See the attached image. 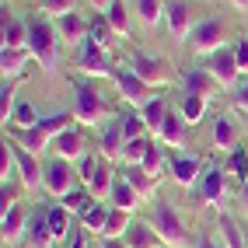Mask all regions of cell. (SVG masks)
Masks as SVG:
<instances>
[{
    "instance_id": "cell-24",
    "label": "cell",
    "mask_w": 248,
    "mask_h": 248,
    "mask_svg": "<svg viewBox=\"0 0 248 248\" xmlns=\"http://www.w3.org/2000/svg\"><path fill=\"white\" fill-rule=\"evenodd\" d=\"M25 238L31 248H49V245H56L53 238V227H49V217H46V206H35V213L28 217V231H25Z\"/></svg>"
},
{
    "instance_id": "cell-28",
    "label": "cell",
    "mask_w": 248,
    "mask_h": 248,
    "mask_svg": "<svg viewBox=\"0 0 248 248\" xmlns=\"http://www.w3.org/2000/svg\"><path fill=\"white\" fill-rule=\"evenodd\" d=\"M129 14H133V7H129L126 0H112V4H108V11H105V21L112 25V31H115L119 39H129V35H133Z\"/></svg>"
},
{
    "instance_id": "cell-21",
    "label": "cell",
    "mask_w": 248,
    "mask_h": 248,
    "mask_svg": "<svg viewBox=\"0 0 248 248\" xmlns=\"http://www.w3.org/2000/svg\"><path fill=\"white\" fill-rule=\"evenodd\" d=\"M123 245L126 248H157L161 245V238H157V231L151 227V220H140V217H133L129 220V227H126V234H123Z\"/></svg>"
},
{
    "instance_id": "cell-5",
    "label": "cell",
    "mask_w": 248,
    "mask_h": 248,
    "mask_svg": "<svg viewBox=\"0 0 248 248\" xmlns=\"http://www.w3.org/2000/svg\"><path fill=\"white\" fill-rule=\"evenodd\" d=\"M80 186V178H77V168L70 161H63V157H49L46 164H42V192L46 196H53V200H63L70 189H77Z\"/></svg>"
},
{
    "instance_id": "cell-12",
    "label": "cell",
    "mask_w": 248,
    "mask_h": 248,
    "mask_svg": "<svg viewBox=\"0 0 248 248\" xmlns=\"http://www.w3.org/2000/svg\"><path fill=\"white\" fill-rule=\"evenodd\" d=\"M11 147H14V161H18V186L25 192H42V161H39V154L25 151V147H18L14 140H11Z\"/></svg>"
},
{
    "instance_id": "cell-47",
    "label": "cell",
    "mask_w": 248,
    "mask_h": 248,
    "mask_svg": "<svg viewBox=\"0 0 248 248\" xmlns=\"http://www.w3.org/2000/svg\"><path fill=\"white\" fill-rule=\"evenodd\" d=\"M234 203H238V210H241V217H248V178L238 186V196H234Z\"/></svg>"
},
{
    "instance_id": "cell-43",
    "label": "cell",
    "mask_w": 248,
    "mask_h": 248,
    "mask_svg": "<svg viewBox=\"0 0 248 248\" xmlns=\"http://www.w3.org/2000/svg\"><path fill=\"white\" fill-rule=\"evenodd\" d=\"M220 234H224V245L227 248H245L241 245V231H238V224L227 217V213H220Z\"/></svg>"
},
{
    "instance_id": "cell-44",
    "label": "cell",
    "mask_w": 248,
    "mask_h": 248,
    "mask_svg": "<svg viewBox=\"0 0 248 248\" xmlns=\"http://www.w3.org/2000/svg\"><path fill=\"white\" fill-rule=\"evenodd\" d=\"M231 49H234V60H238V70L248 77V35H238L234 42H231Z\"/></svg>"
},
{
    "instance_id": "cell-35",
    "label": "cell",
    "mask_w": 248,
    "mask_h": 248,
    "mask_svg": "<svg viewBox=\"0 0 248 248\" xmlns=\"http://www.w3.org/2000/svg\"><path fill=\"white\" fill-rule=\"evenodd\" d=\"M227 175H231V182H238V186L248 178V151L241 143H234L227 151Z\"/></svg>"
},
{
    "instance_id": "cell-18",
    "label": "cell",
    "mask_w": 248,
    "mask_h": 248,
    "mask_svg": "<svg viewBox=\"0 0 248 248\" xmlns=\"http://www.w3.org/2000/svg\"><path fill=\"white\" fill-rule=\"evenodd\" d=\"M0 42L4 49H28V21H18L7 7L0 14Z\"/></svg>"
},
{
    "instance_id": "cell-14",
    "label": "cell",
    "mask_w": 248,
    "mask_h": 248,
    "mask_svg": "<svg viewBox=\"0 0 248 248\" xmlns=\"http://www.w3.org/2000/svg\"><path fill=\"white\" fill-rule=\"evenodd\" d=\"M53 25L60 31V42L70 46V49H80L84 39L91 35V21L84 14H77V11H67V14H60V18H53Z\"/></svg>"
},
{
    "instance_id": "cell-42",
    "label": "cell",
    "mask_w": 248,
    "mask_h": 248,
    "mask_svg": "<svg viewBox=\"0 0 248 248\" xmlns=\"http://www.w3.org/2000/svg\"><path fill=\"white\" fill-rule=\"evenodd\" d=\"M74 4H77V0H39L35 11L49 14V18H60V14H67V11H77Z\"/></svg>"
},
{
    "instance_id": "cell-3",
    "label": "cell",
    "mask_w": 248,
    "mask_h": 248,
    "mask_svg": "<svg viewBox=\"0 0 248 248\" xmlns=\"http://www.w3.org/2000/svg\"><path fill=\"white\" fill-rule=\"evenodd\" d=\"M227 18L224 14H203L200 21L192 25V35H189V49H192V56H200V60H206V56H213L217 49H224L227 46Z\"/></svg>"
},
{
    "instance_id": "cell-23",
    "label": "cell",
    "mask_w": 248,
    "mask_h": 248,
    "mask_svg": "<svg viewBox=\"0 0 248 248\" xmlns=\"http://www.w3.org/2000/svg\"><path fill=\"white\" fill-rule=\"evenodd\" d=\"M108 213H112V203H108V200H91L88 210L77 217V224L84 227L88 234L102 238V231H105V224H108Z\"/></svg>"
},
{
    "instance_id": "cell-11",
    "label": "cell",
    "mask_w": 248,
    "mask_h": 248,
    "mask_svg": "<svg viewBox=\"0 0 248 248\" xmlns=\"http://www.w3.org/2000/svg\"><path fill=\"white\" fill-rule=\"evenodd\" d=\"M203 67L210 70V77L213 80H217V84L220 88H234L238 84V60H234V49H231V46H224V49H217V53H213V56H206L203 60Z\"/></svg>"
},
{
    "instance_id": "cell-7",
    "label": "cell",
    "mask_w": 248,
    "mask_h": 248,
    "mask_svg": "<svg viewBox=\"0 0 248 248\" xmlns=\"http://www.w3.org/2000/svg\"><path fill=\"white\" fill-rule=\"evenodd\" d=\"M227 168H217V164H206L203 168V175H200V182L189 189V196L192 200H200V203H210V206H220L224 200H227Z\"/></svg>"
},
{
    "instance_id": "cell-50",
    "label": "cell",
    "mask_w": 248,
    "mask_h": 248,
    "mask_svg": "<svg viewBox=\"0 0 248 248\" xmlns=\"http://www.w3.org/2000/svg\"><path fill=\"white\" fill-rule=\"evenodd\" d=\"M227 4L234 7V11H248V0H227Z\"/></svg>"
},
{
    "instance_id": "cell-4",
    "label": "cell",
    "mask_w": 248,
    "mask_h": 248,
    "mask_svg": "<svg viewBox=\"0 0 248 248\" xmlns=\"http://www.w3.org/2000/svg\"><path fill=\"white\" fill-rule=\"evenodd\" d=\"M74 119L80 123V126H91V129H98L105 119H112V112H108V105H105V98L98 94V88L91 84V80H74Z\"/></svg>"
},
{
    "instance_id": "cell-38",
    "label": "cell",
    "mask_w": 248,
    "mask_h": 248,
    "mask_svg": "<svg viewBox=\"0 0 248 248\" xmlns=\"http://www.w3.org/2000/svg\"><path fill=\"white\" fill-rule=\"evenodd\" d=\"M88 39H91V42H98L102 49H108V53H112V46H115V39H119V35H115L112 25L105 21V14H98V18H91V35H88Z\"/></svg>"
},
{
    "instance_id": "cell-46",
    "label": "cell",
    "mask_w": 248,
    "mask_h": 248,
    "mask_svg": "<svg viewBox=\"0 0 248 248\" xmlns=\"http://www.w3.org/2000/svg\"><path fill=\"white\" fill-rule=\"evenodd\" d=\"M63 248H91V241H88V231L77 224V227L70 231V238H67V245H63Z\"/></svg>"
},
{
    "instance_id": "cell-20",
    "label": "cell",
    "mask_w": 248,
    "mask_h": 248,
    "mask_svg": "<svg viewBox=\"0 0 248 248\" xmlns=\"http://www.w3.org/2000/svg\"><path fill=\"white\" fill-rule=\"evenodd\" d=\"M140 200H143V196H140L133 186H129V178H126L123 171H115L112 192H108V203L119 206V210H126V213H137V210H140Z\"/></svg>"
},
{
    "instance_id": "cell-48",
    "label": "cell",
    "mask_w": 248,
    "mask_h": 248,
    "mask_svg": "<svg viewBox=\"0 0 248 248\" xmlns=\"http://www.w3.org/2000/svg\"><path fill=\"white\" fill-rule=\"evenodd\" d=\"M196 248H220V245H217V241H213V238L206 234V238H200V241H196Z\"/></svg>"
},
{
    "instance_id": "cell-51",
    "label": "cell",
    "mask_w": 248,
    "mask_h": 248,
    "mask_svg": "<svg viewBox=\"0 0 248 248\" xmlns=\"http://www.w3.org/2000/svg\"><path fill=\"white\" fill-rule=\"evenodd\" d=\"M102 248H126V245H123V241H119V245H115V241H102Z\"/></svg>"
},
{
    "instance_id": "cell-41",
    "label": "cell",
    "mask_w": 248,
    "mask_h": 248,
    "mask_svg": "<svg viewBox=\"0 0 248 248\" xmlns=\"http://www.w3.org/2000/svg\"><path fill=\"white\" fill-rule=\"evenodd\" d=\"M147 147H151V137L126 140V147H123V164H140V161H143V154H147Z\"/></svg>"
},
{
    "instance_id": "cell-13",
    "label": "cell",
    "mask_w": 248,
    "mask_h": 248,
    "mask_svg": "<svg viewBox=\"0 0 248 248\" xmlns=\"http://www.w3.org/2000/svg\"><path fill=\"white\" fill-rule=\"evenodd\" d=\"M168 175L178 182L182 189H192L203 175V157L200 154H189V151H175L168 157Z\"/></svg>"
},
{
    "instance_id": "cell-39",
    "label": "cell",
    "mask_w": 248,
    "mask_h": 248,
    "mask_svg": "<svg viewBox=\"0 0 248 248\" xmlns=\"http://www.w3.org/2000/svg\"><path fill=\"white\" fill-rule=\"evenodd\" d=\"M105 164V154H94V151H88L84 157H80L74 168H77V178H80V186H91V178L98 175V168Z\"/></svg>"
},
{
    "instance_id": "cell-26",
    "label": "cell",
    "mask_w": 248,
    "mask_h": 248,
    "mask_svg": "<svg viewBox=\"0 0 248 248\" xmlns=\"http://www.w3.org/2000/svg\"><path fill=\"white\" fill-rule=\"evenodd\" d=\"M46 217H49V227H53V238L56 241H63V238H70V231L77 227V217L63 206L60 200H53V203H46Z\"/></svg>"
},
{
    "instance_id": "cell-22",
    "label": "cell",
    "mask_w": 248,
    "mask_h": 248,
    "mask_svg": "<svg viewBox=\"0 0 248 248\" xmlns=\"http://www.w3.org/2000/svg\"><path fill=\"white\" fill-rule=\"evenodd\" d=\"M28 217H31V213L25 210V203H14V206L4 210V220H0V234H4V245L18 241V238L25 234V231H28Z\"/></svg>"
},
{
    "instance_id": "cell-34",
    "label": "cell",
    "mask_w": 248,
    "mask_h": 248,
    "mask_svg": "<svg viewBox=\"0 0 248 248\" xmlns=\"http://www.w3.org/2000/svg\"><path fill=\"white\" fill-rule=\"evenodd\" d=\"M129 220H133V213H126V210H119V206H112L108 224H105V231H102V241H123Z\"/></svg>"
},
{
    "instance_id": "cell-2",
    "label": "cell",
    "mask_w": 248,
    "mask_h": 248,
    "mask_svg": "<svg viewBox=\"0 0 248 248\" xmlns=\"http://www.w3.org/2000/svg\"><path fill=\"white\" fill-rule=\"evenodd\" d=\"M60 31L56 25L49 21V14H31L28 18V49H31V56H35L42 63V70L46 74H53L60 67Z\"/></svg>"
},
{
    "instance_id": "cell-37",
    "label": "cell",
    "mask_w": 248,
    "mask_h": 248,
    "mask_svg": "<svg viewBox=\"0 0 248 248\" xmlns=\"http://www.w3.org/2000/svg\"><path fill=\"white\" fill-rule=\"evenodd\" d=\"M119 115H123V133H126V140L151 137V129H147L143 115H140V108H126V112H119Z\"/></svg>"
},
{
    "instance_id": "cell-31",
    "label": "cell",
    "mask_w": 248,
    "mask_h": 248,
    "mask_svg": "<svg viewBox=\"0 0 248 248\" xmlns=\"http://www.w3.org/2000/svg\"><path fill=\"white\" fill-rule=\"evenodd\" d=\"M28 60H35L31 49H0V70H4V77H21Z\"/></svg>"
},
{
    "instance_id": "cell-53",
    "label": "cell",
    "mask_w": 248,
    "mask_h": 248,
    "mask_svg": "<svg viewBox=\"0 0 248 248\" xmlns=\"http://www.w3.org/2000/svg\"><path fill=\"white\" fill-rule=\"evenodd\" d=\"M49 248H63V245H60V241H56V245H49Z\"/></svg>"
},
{
    "instance_id": "cell-27",
    "label": "cell",
    "mask_w": 248,
    "mask_h": 248,
    "mask_svg": "<svg viewBox=\"0 0 248 248\" xmlns=\"http://www.w3.org/2000/svg\"><path fill=\"white\" fill-rule=\"evenodd\" d=\"M129 7H133L143 31H154L164 21V0H129Z\"/></svg>"
},
{
    "instance_id": "cell-6",
    "label": "cell",
    "mask_w": 248,
    "mask_h": 248,
    "mask_svg": "<svg viewBox=\"0 0 248 248\" xmlns=\"http://www.w3.org/2000/svg\"><path fill=\"white\" fill-rule=\"evenodd\" d=\"M74 67L84 74V77H112L115 74V56L108 53V49H102L98 42L84 39V46L77 49V56H74Z\"/></svg>"
},
{
    "instance_id": "cell-8",
    "label": "cell",
    "mask_w": 248,
    "mask_h": 248,
    "mask_svg": "<svg viewBox=\"0 0 248 248\" xmlns=\"http://www.w3.org/2000/svg\"><path fill=\"white\" fill-rule=\"evenodd\" d=\"M112 84H115V91H119V98L129 105V108H143L147 102L154 98V88L151 84H143V80L126 67V63H119V70L112 74Z\"/></svg>"
},
{
    "instance_id": "cell-9",
    "label": "cell",
    "mask_w": 248,
    "mask_h": 248,
    "mask_svg": "<svg viewBox=\"0 0 248 248\" xmlns=\"http://www.w3.org/2000/svg\"><path fill=\"white\" fill-rule=\"evenodd\" d=\"M126 67L133 70L143 84H151V88H164L171 80V70L164 67V60H157V56H151V53H143V49H133L129 53V60H126Z\"/></svg>"
},
{
    "instance_id": "cell-40",
    "label": "cell",
    "mask_w": 248,
    "mask_h": 248,
    "mask_svg": "<svg viewBox=\"0 0 248 248\" xmlns=\"http://www.w3.org/2000/svg\"><path fill=\"white\" fill-rule=\"evenodd\" d=\"M42 119V115L35 112V105L28 102V98H21L18 105H14V115H11V126H18V129H28V126H35ZM7 129V126H4Z\"/></svg>"
},
{
    "instance_id": "cell-45",
    "label": "cell",
    "mask_w": 248,
    "mask_h": 248,
    "mask_svg": "<svg viewBox=\"0 0 248 248\" xmlns=\"http://www.w3.org/2000/svg\"><path fill=\"white\" fill-rule=\"evenodd\" d=\"M231 91H234V94H231V98H234V108L248 115V77H241V80H238V84L231 88Z\"/></svg>"
},
{
    "instance_id": "cell-1",
    "label": "cell",
    "mask_w": 248,
    "mask_h": 248,
    "mask_svg": "<svg viewBox=\"0 0 248 248\" xmlns=\"http://www.w3.org/2000/svg\"><path fill=\"white\" fill-rule=\"evenodd\" d=\"M147 220H151V227L157 231V238H161L164 248H196V238L189 234L186 220L178 217V210L168 200L154 196L151 206H147Z\"/></svg>"
},
{
    "instance_id": "cell-54",
    "label": "cell",
    "mask_w": 248,
    "mask_h": 248,
    "mask_svg": "<svg viewBox=\"0 0 248 248\" xmlns=\"http://www.w3.org/2000/svg\"><path fill=\"white\" fill-rule=\"evenodd\" d=\"M35 4H39V0H35Z\"/></svg>"
},
{
    "instance_id": "cell-36",
    "label": "cell",
    "mask_w": 248,
    "mask_h": 248,
    "mask_svg": "<svg viewBox=\"0 0 248 248\" xmlns=\"http://www.w3.org/2000/svg\"><path fill=\"white\" fill-rule=\"evenodd\" d=\"M35 126L42 129V133H49V137L56 140L63 129H70V126H74V112H49V115H42Z\"/></svg>"
},
{
    "instance_id": "cell-17",
    "label": "cell",
    "mask_w": 248,
    "mask_h": 248,
    "mask_svg": "<svg viewBox=\"0 0 248 248\" xmlns=\"http://www.w3.org/2000/svg\"><path fill=\"white\" fill-rule=\"evenodd\" d=\"M164 147H175V151H186V143H189V123L182 119V115L171 108L168 115H164V123H161V129L154 133Z\"/></svg>"
},
{
    "instance_id": "cell-10",
    "label": "cell",
    "mask_w": 248,
    "mask_h": 248,
    "mask_svg": "<svg viewBox=\"0 0 248 248\" xmlns=\"http://www.w3.org/2000/svg\"><path fill=\"white\" fill-rule=\"evenodd\" d=\"M94 143H98V154H105L108 161H123L126 133H123V115H119V112L94 129Z\"/></svg>"
},
{
    "instance_id": "cell-25",
    "label": "cell",
    "mask_w": 248,
    "mask_h": 248,
    "mask_svg": "<svg viewBox=\"0 0 248 248\" xmlns=\"http://www.w3.org/2000/svg\"><path fill=\"white\" fill-rule=\"evenodd\" d=\"M4 133L18 143V147H25V151H31V154H42L46 147H53V137L49 133H42L39 126H28V129H18V126H7Z\"/></svg>"
},
{
    "instance_id": "cell-52",
    "label": "cell",
    "mask_w": 248,
    "mask_h": 248,
    "mask_svg": "<svg viewBox=\"0 0 248 248\" xmlns=\"http://www.w3.org/2000/svg\"><path fill=\"white\" fill-rule=\"evenodd\" d=\"M241 245H245V248H248V227H245V231H241Z\"/></svg>"
},
{
    "instance_id": "cell-30",
    "label": "cell",
    "mask_w": 248,
    "mask_h": 248,
    "mask_svg": "<svg viewBox=\"0 0 248 248\" xmlns=\"http://www.w3.org/2000/svg\"><path fill=\"white\" fill-rule=\"evenodd\" d=\"M238 140V123H234V115H227L220 112L217 119H213V147H220V151H231Z\"/></svg>"
},
{
    "instance_id": "cell-33",
    "label": "cell",
    "mask_w": 248,
    "mask_h": 248,
    "mask_svg": "<svg viewBox=\"0 0 248 248\" xmlns=\"http://www.w3.org/2000/svg\"><path fill=\"white\" fill-rule=\"evenodd\" d=\"M123 175L129 178V186H133L140 196H143V200H154V189H157V178H151V175H147L143 168H140V164H126V168H123Z\"/></svg>"
},
{
    "instance_id": "cell-49",
    "label": "cell",
    "mask_w": 248,
    "mask_h": 248,
    "mask_svg": "<svg viewBox=\"0 0 248 248\" xmlns=\"http://www.w3.org/2000/svg\"><path fill=\"white\" fill-rule=\"evenodd\" d=\"M88 4H91L94 11H102V14H105V11H108V4H112V0H88Z\"/></svg>"
},
{
    "instance_id": "cell-16",
    "label": "cell",
    "mask_w": 248,
    "mask_h": 248,
    "mask_svg": "<svg viewBox=\"0 0 248 248\" xmlns=\"http://www.w3.org/2000/svg\"><path fill=\"white\" fill-rule=\"evenodd\" d=\"M53 154L63 157V161H70V164H77L80 157L88 154V137H84V129H77V126L63 129V133L53 140Z\"/></svg>"
},
{
    "instance_id": "cell-19",
    "label": "cell",
    "mask_w": 248,
    "mask_h": 248,
    "mask_svg": "<svg viewBox=\"0 0 248 248\" xmlns=\"http://www.w3.org/2000/svg\"><path fill=\"white\" fill-rule=\"evenodd\" d=\"M217 88L220 84L210 77L206 67H186V70H182V91H186V94H206V98H213Z\"/></svg>"
},
{
    "instance_id": "cell-32",
    "label": "cell",
    "mask_w": 248,
    "mask_h": 248,
    "mask_svg": "<svg viewBox=\"0 0 248 248\" xmlns=\"http://www.w3.org/2000/svg\"><path fill=\"white\" fill-rule=\"evenodd\" d=\"M168 112H171V105H168V98H164V94H154L151 102L140 108V115H143V123H147L151 133H157V129H161V123H164V115H168Z\"/></svg>"
},
{
    "instance_id": "cell-29",
    "label": "cell",
    "mask_w": 248,
    "mask_h": 248,
    "mask_svg": "<svg viewBox=\"0 0 248 248\" xmlns=\"http://www.w3.org/2000/svg\"><path fill=\"white\" fill-rule=\"evenodd\" d=\"M206 108H210V98H206V94H186V91H182V98H178V115H182L189 126L203 123Z\"/></svg>"
},
{
    "instance_id": "cell-15",
    "label": "cell",
    "mask_w": 248,
    "mask_h": 248,
    "mask_svg": "<svg viewBox=\"0 0 248 248\" xmlns=\"http://www.w3.org/2000/svg\"><path fill=\"white\" fill-rule=\"evenodd\" d=\"M164 25H168V35L175 42H189L192 35V11L186 0H164Z\"/></svg>"
}]
</instances>
